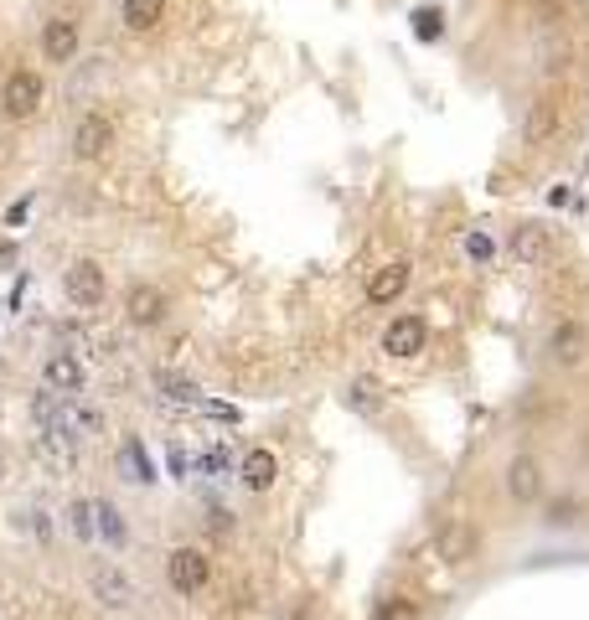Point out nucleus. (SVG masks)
<instances>
[{"mask_svg": "<svg viewBox=\"0 0 589 620\" xmlns=\"http://www.w3.org/2000/svg\"><path fill=\"white\" fill-rule=\"evenodd\" d=\"M42 104H47L42 73H37V68H21V62H16V68L0 78V109H6L11 119H37Z\"/></svg>", "mask_w": 589, "mask_h": 620, "instance_id": "1", "label": "nucleus"}, {"mask_svg": "<svg viewBox=\"0 0 589 620\" xmlns=\"http://www.w3.org/2000/svg\"><path fill=\"white\" fill-rule=\"evenodd\" d=\"M564 93L558 88H548V93H538L533 104H527V119H522V145L527 150H548L553 140H558V130H564Z\"/></svg>", "mask_w": 589, "mask_h": 620, "instance_id": "2", "label": "nucleus"}, {"mask_svg": "<svg viewBox=\"0 0 589 620\" xmlns=\"http://www.w3.org/2000/svg\"><path fill=\"white\" fill-rule=\"evenodd\" d=\"M207 579H212V558H207L202 548H192V543H176V548L166 553V584L176 589L181 600L202 595V589H207Z\"/></svg>", "mask_w": 589, "mask_h": 620, "instance_id": "3", "label": "nucleus"}, {"mask_svg": "<svg viewBox=\"0 0 589 620\" xmlns=\"http://www.w3.org/2000/svg\"><path fill=\"white\" fill-rule=\"evenodd\" d=\"M62 295H68V305L78 310H99L104 295H109V274L99 259H73L68 269H62Z\"/></svg>", "mask_w": 589, "mask_h": 620, "instance_id": "4", "label": "nucleus"}, {"mask_svg": "<svg viewBox=\"0 0 589 620\" xmlns=\"http://www.w3.org/2000/svg\"><path fill=\"white\" fill-rule=\"evenodd\" d=\"M88 595L99 600V610H109V615H124V610H135V584H130V574H124L119 564H93L88 569Z\"/></svg>", "mask_w": 589, "mask_h": 620, "instance_id": "5", "label": "nucleus"}, {"mask_svg": "<svg viewBox=\"0 0 589 620\" xmlns=\"http://www.w3.org/2000/svg\"><path fill=\"white\" fill-rule=\"evenodd\" d=\"M424 347H429V321L419 316V310H403V316H393L383 326V352L388 357L414 362V357H424Z\"/></svg>", "mask_w": 589, "mask_h": 620, "instance_id": "6", "label": "nucleus"}, {"mask_svg": "<svg viewBox=\"0 0 589 620\" xmlns=\"http://www.w3.org/2000/svg\"><path fill=\"white\" fill-rule=\"evenodd\" d=\"M434 548H440L445 569H465V564H476V553H481V527L471 517H450L440 527V538H434Z\"/></svg>", "mask_w": 589, "mask_h": 620, "instance_id": "7", "label": "nucleus"}, {"mask_svg": "<svg viewBox=\"0 0 589 620\" xmlns=\"http://www.w3.org/2000/svg\"><path fill=\"white\" fill-rule=\"evenodd\" d=\"M73 161H104L109 155V145H114V119L104 114V109H88V114H78V124H73Z\"/></svg>", "mask_w": 589, "mask_h": 620, "instance_id": "8", "label": "nucleus"}, {"mask_svg": "<svg viewBox=\"0 0 589 620\" xmlns=\"http://www.w3.org/2000/svg\"><path fill=\"white\" fill-rule=\"evenodd\" d=\"M171 316V295L161 285H135L130 295H124V321L140 326V331H155V326H166Z\"/></svg>", "mask_w": 589, "mask_h": 620, "instance_id": "9", "label": "nucleus"}, {"mask_svg": "<svg viewBox=\"0 0 589 620\" xmlns=\"http://www.w3.org/2000/svg\"><path fill=\"white\" fill-rule=\"evenodd\" d=\"M78 47H83V21L52 16L42 26V62H52V68H68V62L78 57Z\"/></svg>", "mask_w": 589, "mask_h": 620, "instance_id": "10", "label": "nucleus"}, {"mask_svg": "<svg viewBox=\"0 0 589 620\" xmlns=\"http://www.w3.org/2000/svg\"><path fill=\"white\" fill-rule=\"evenodd\" d=\"M507 496L517 507L543 502V465H538V455H512L507 460Z\"/></svg>", "mask_w": 589, "mask_h": 620, "instance_id": "11", "label": "nucleus"}, {"mask_svg": "<svg viewBox=\"0 0 589 620\" xmlns=\"http://www.w3.org/2000/svg\"><path fill=\"white\" fill-rule=\"evenodd\" d=\"M507 248H512V259H517V264L543 269V264L553 259V233H548L543 223H517L512 238H507Z\"/></svg>", "mask_w": 589, "mask_h": 620, "instance_id": "12", "label": "nucleus"}, {"mask_svg": "<svg viewBox=\"0 0 589 620\" xmlns=\"http://www.w3.org/2000/svg\"><path fill=\"white\" fill-rule=\"evenodd\" d=\"M409 279H414V264L409 259H393V264H383V269H372V279H367V305H393L403 290H409Z\"/></svg>", "mask_w": 589, "mask_h": 620, "instance_id": "13", "label": "nucleus"}, {"mask_svg": "<svg viewBox=\"0 0 589 620\" xmlns=\"http://www.w3.org/2000/svg\"><path fill=\"white\" fill-rule=\"evenodd\" d=\"M584 347H589V331H584L579 321H558V326L548 331V357H553L558 367H579V362H584Z\"/></svg>", "mask_w": 589, "mask_h": 620, "instance_id": "14", "label": "nucleus"}, {"mask_svg": "<svg viewBox=\"0 0 589 620\" xmlns=\"http://www.w3.org/2000/svg\"><path fill=\"white\" fill-rule=\"evenodd\" d=\"M238 481H243L248 491H269V486L279 481V455H274L269 445L248 450V455H243V465H238Z\"/></svg>", "mask_w": 589, "mask_h": 620, "instance_id": "15", "label": "nucleus"}, {"mask_svg": "<svg viewBox=\"0 0 589 620\" xmlns=\"http://www.w3.org/2000/svg\"><path fill=\"white\" fill-rule=\"evenodd\" d=\"M166 6L171 0H119V21H124V31L145 37V31H155L166 21Z\"/></svg>", "mask_w": 589, "mask_h": 620, "instance_id": "16", "label": "nucleus"}, {"mask_svg": "<svg viewBox=\"0 0 589 620\" xmlns=\"http://www.w3.org/2000/svg\"><path fill=\"white\" fill-rule=\"evenodd\" d=\"M47 388H52V393H78V388H83V367H78L68 352H52V357H47Z\"/></svg>", "mask_w": 589, "mask_h": 620, "instance_id": "17", "label": "nucleus"}, {"mask_svg": "<svg viewBox=\"0 0 589 620\" xmlns=\"http://www.w3.org/2000/svg\"><path fill=\"white\" fill-rule=\"evenodd\" d=\"M119 471H124V481H135V486H150V481H155L150 455L140 450V440H124V450H119Z\"/></svg>", "mask_w": 589, "mask_h": 620, "instance_id": "18", "label": "nucleus"}, {"mask_svg": "<svg viewBox=\"0 0 589 620\" xmlns=\"http://www.w3.org/2000/svg\"><path fill=\"white\" fill-rule=\"evenodd\" d=\"M347 403H352L357 414H378V403H383L378 378H352V383H347Z\"/></svg>", "mask_w": 589, "mask_h": 620, "instance_id": "19", "label": "nucleus"}, {"mask_svg": "<svg viewBox=\"0 0 589 620\" xmlns=\"http://www.w3.org/2000/svg\"><path fill=\"white\" fill-rule=\"evenodd\" d=\"M409 21H414V37L419 42H440L445 37V6H419Z\"/></svg>", "mask_w": 589, "mask_h": 620, "instance_id": "20", "label": "nucleus"}, {"mask_svg": "<svg viewBox=\"0 0 589 620\" xmlns=\"http://www.w3.org/2000/svg\"><path fill=\"white\" fill-rule=\"evenodd\" d=\"M93 517H99L93 527H99V533L119 548V543H124V517H119V507H114V502H93Z\"/></svg>", "mask_w": 589, "mask_h": 620, "instance_id": "21", "label": "nucleus"}, {"mask_svg": "<svg viewBox=\"0 0 589 620\" xmlns=\"http://www.w3.org/2000/svg\"><path fill=\"white\" fill-rule=\"evenodd\" d=\"M68 517H73V533L78 538H93V502H73Z\"/></svg>", "mask_w": 589, "mask_h": 620, "instance_id": "22", "label": "nucleus"}, {"mask_svg": "<svg viewBox=\"0 0 589 620\" xmlns=\"http://www.w3.org/2000/svg\"><path fill=\"white\" fill-rule=\"evenodd\" d=\"M543 522H548V527H569V522H574V502H553Z\"/></svg>", "mask_w": 589, "mask_h": 620, "instance_id": "23", "label": "nucleus"}, {"mask_svg": "<svg viewBox=\"0 0 589 620\" xmlns=\"http://www.w3.org/2000/svg\"><path fill=\"white\" fill-rule=\"evenodd\" d=\"M403 615H409V605H398V600H383V605H378V615H372V620H403Z\"/></svg>", "mask_w": 589, "mask_h": 620, "instance_id": "24", "label": "nucleus"}, {"mask_svg": "<svg viewBox=\"0 0 589 620\" xmlns=\"http://www.w3.org/2000/svg\"><path fill=\"white\" fill-rule=\"evenodd\" d=\"M465 248H471V259H491V243L481 233H471V243H465Z\"/></svg>", "mask_w": 589, "mask_h": 620, "instance_id": "25", "label": "nucleus"}, {"mask_svg": "<svg viewBox=\"0 0 589 620\" xmlns=\"http://www.w3.org/2000/svg\"><path fill=\"white\" fill-rule=\"evenodd\" d=\"M0 471H6V465H0ZM0 481H6V476H0Z\"/></svg>", "mask_w": 589, "mask_h": 620, "instance_id": "26", "label": "nucleus"}]
</instances>
